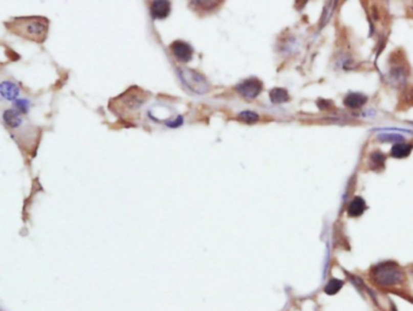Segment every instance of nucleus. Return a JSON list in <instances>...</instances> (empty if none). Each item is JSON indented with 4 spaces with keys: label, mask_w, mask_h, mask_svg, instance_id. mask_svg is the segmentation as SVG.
Returning a JSON list of instances; mask_svg holds the SVG:
<instances>
[{
    "label": "nucleus",
    "mask_w": 413,
    "mask_h": 311,
    "mask_svg": "<svg viewBox=\"0 0 413 311\" xmlns=\"http://www.w3.org/2000/svg\"><path fill=\"white\" fill-rule=\"evenodd\" d=\"M384 154L379 153V151H375V153L369 155V161H371V166L373 167H383L384 166Z\"/></svg>",
    "instance_id": "17"
},
{
    "label": "nucleus",
    "mask_w": 413,
    "mask_h": 311,
    "mask_svg": "<svg viewBox=\"0 0 413 311\" xmlns=\"http://www.w3.org/2000/svg\"><path fill=\"white\" fill-rule=\"evenodd\" d=\"M412 151V145L406 144V143H396L393 145L392 148V157H394L396 159H402V158H407Z\"/></svg>",
    "instance_id": "12"
},
{
    "label": "nucleus",
    "mask_w": 413,
    "mask_h": 311,
    "mask_svg": "<svg viewBox=\"0 0 413 311\" xmlns=\"http://www.w3.org/2000/svg\"><path fill=\"white\" fill-rule=\"evenodd\" d=\"M269 97H270V101L275 104H281V103H285V102L290 101V96H289V94H287V91L285 90V88H281V87L273 88V90L270 91Z\"/></svg>",
    "instance_id": "11"
},
{
    "label": "nucleus",
    "mask_w": 413,
    "mask_h": 311,
    "mask_svg": "<svg viewBox=\"0 0 413 311\" xmlns=\"http://www.w3.org/2000/svg\"><path fill=\"white\" fill-rule=\"evenodd\" d=\"M343 286H344V281L332 277V279L327 281L325 287H323V292L329 294V296H335V294H337L342 290Z\"/></svg>",
    "instance_id": "13"
},
{
    "label": "nucleus",
    "mask_w": 413,
    "mask_h": 311,
    "mask_svg": "<svg viewBox=\"0 0 413 311\" xmlns=\"http://www.w3.org/2000/svg\"><path fill=\"white\" fill-rule=\"evenodd\" d=\"M3 121H4V124L8 127L17 128L22 124V118L17 110H15V109H8V110H5L3 113Z\"/></svg>",
    "instance_id": "8"
},
{
    "label": "nucleus",
    "mask_w": 413,
    "mask_h": 311,
    "mask_svg": "<svg viewBox=\"0 0 413 311\" xmlns=\"http://www.w3.org/2000/svg\"><path fill=\"white\" fill-rule=\"evenodd\" d=\"M197 9H201L204 11H211V10L218 8L222 2H191Z\"/></svg>",
    "instance_id": "15"
},
{
    "label": "nucleus",
    "mask_w": 413,
    "mask_h": 311,
    "mask_svg": "<svg viewBox=\"0 0 413 311\" xmlns=\"http://www.w3.org/2000/svg\"><path fill=\"white\" fill-rule=\"evenodd\" d=\"M9 28L22 38L42 42L49 32V21L44 17H22L10 23Z\"/></svg>",
    "instance_id": "2"
},
{
    "label": "nucleus",
    "mask_w": 413,
    "mask_h": 311,
    "mask_svg": "<svg viewBox=\"0 0 413 311\" xmlns=\"http://www.w3.org/2000/svg\"><path fill=\"white\" fill-rule=\"evenodd\" d=\"M237 119H239L240 121L245 122V124H256L257 121L259 120V115L257 113H254V112H251V110H244L241 112V113L237 115Z\"/></svg>",
    "instance_id": "14"
},
{
    "label": "nucleus",
    "mask_w": 413,
    "mask_h": 311,
    "mask_svg": "<svg viewBox=\"0 0 413 311\" xmlns=\"http://www.w3.org/2000/svg\"><path fill=\"white\" fill-rule=\"evenodd\" d=\"M31 102L26 98H19L15 101V110H17L19 114L28 113L29 108H31Z\"/></svg>",
    "instance_id": "16"
},
{
    "label": "nucleus",
    "mask_w": 413,
    "mask_h": 311,
    "mask_svg": "<svg viewBox=\"0 0 413 311\" xmlns=\"http://www.w3.org/2000/svg\"><path fill=\"white\" fill-rule=\"evenodd\" d=\"M366 102H367V97H366V96H363L361 94H354V92L349 94L344 98V104L350 109L361 108Z\"/></svg>",
    "instance_id": "10"
},
{
    "label": "nucleus",
    "mask_w": 413,
    "mask_h": 311,
    "mask_svg": "<svg viewBox=\"0 0 413 311\" xmlns=\"http://www.w3.org/2000/svg\"><path fill=\"white\" fill-rule=\"evenodd\" d=\"M165 125L170 128H177L183 125V117L182 115H178L176 119H168V120L165 121Z\"/></svg>",
    "instance_id": "19"
},
{
    "label": "nucleus",
    "mask_w": 413,
    "mask_h": 311,
    "mask_svg": "<svg viewBox=\"0 0 413 311\" xmlns=\"http://www.w3.org/2000/svg\"><path fill=\"white\" fill-rule=\"evenodd\" d=\"M0 94L8 101H16L18 97V86L11 81H3L0 85Z\"/></svg>",
    "instance_id": "7"
},
{
    "label": "nucleus",
    "mask_w": 413,
    "mask_h": 311,
    "mask_svg": "<svg viewBox=\"0 0 413 311\" xmlns=\"http://www.w3.org/2000/svg\"><path fill=\"white\" fill-rule=\"evenodd\" d=\"M182 84H183L188 90L197 95H204L210 90V84L206 80L204 75L198 73L193 69L188 68H180L177 72Z\"/></svg>",
    "instance_id": "3"
},
{
    "label": "nucleus",
    "mask_w": 413,
    "mask_h": 311,
    "mask_svg": "<svg viewBox=\"0 0 413 311\" xmlns=\"http://www.w3.org/2000/svg\"><path fill=\"white\" fill-rule=\"evenodd\" d=\"M235 90L243 96L246 101H252L258 96L263 90V84L256 78H250L241 81L236 85Z\"/></svg>",
    "instance_id": "4"
},
{
    "label": "nucleus",
    "mask_w": 413,
    "mask_h": 311,
    "mask_svg": "<svg viewBox=\"0 0 413 311\" xmlns=\"http://www.w3.org/2000/svg\"><path fill=\"white\" fill-rule=\"evenodd\" d=\"M366 203L363 198L360 196H356L352 200V203L348 206V216L349 217H360L365 212L366 210Z\"/></svg>",
    "instance_id": "9"
},
{
    "label": "nucleus",
    "mask_w": 413,
    "mask_h": 311,
    "mask_svg": "<svg viewBox=\"0 0 413 311\" xmlns=\"http://www.w3.org/2000/svg\"><path fill=\"white\" fill-rule=\"evenodd\" d=\"M170 49L175 57H176L180 62H183V63H187V62L191 61V58H193L194 50L186 41L182 40L175 41L171 44Z\"/></svg>",
    "instance_id": "5"
},
{
    "label": "nucleus",
    "mask_w": 413,
    "mask_h": 311,
    "mask_svg": "<svg viewBox=\"0 0 413 311\" xmlns=\"http://www.w3.org/2000/svg\"><path fill=\"white\" fill-rule=\"evenodd\" d=\"M149 11L154 19L166 18L171 12V3L165 2V0H157L150 4Z\"/></svg>",
    "instance_id": "6"
},
{
    "label": "nucleus",
    "mask_w": 413,
    "mask_h": 311,
    "mask_svg": "<svg viewBox=\"0 0 413 311\" xmlns=\"http://www.w3.org/2000/svg\"><path fill=\"white\" fill-rule=\"evenodd\" d=\"M378 141L381 142H400V143H404V137L400 135H394V134H382L378 135Z\"/></svg>",
    "instance_id": "18"
},
{
    "label": "nucleus",
    "mask_w": 413,
    "mask_h": 311,
    "mask_svg": "<svg viewBox=\"0 0 413 311\" xmlns=\"http://www.w3.org/2000/svg\"><path fill=\"white\" fill-rule=\"evenodd\" d=\"M369 279L379 288H396L406 281L404 269L393 260L381 262L371 268Z\"/></svg>",
    "instance_id": "1"
}]
</instances>
